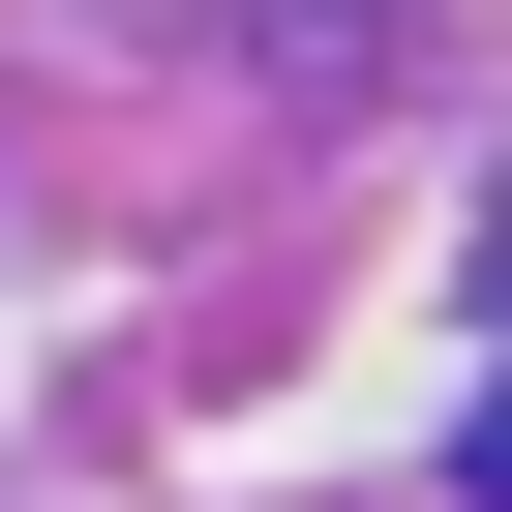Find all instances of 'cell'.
I'll return each instance as SVG.
<instances>
[{
	"label": "cell",
	"instance_id": "6da1fadb",
	"mask_svg": "<svg viewBox=\"0 0 512 512\" xmlns=\"http://www.w3.org/2000/svg\"><path fill=\"white\" fill-rule=\"evenodd\" d=\"M482 512H512V392H482Z\"/></svg>",
	"mask_w": 512,
	"mask_h": 512
}]
</instances>
